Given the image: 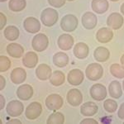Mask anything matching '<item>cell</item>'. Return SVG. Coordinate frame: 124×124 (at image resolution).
Returning a JSON list of instances; mask_svg holds the SVG:
<instances>
[{"label":"cell","mask_w":124,"mask_h":124,"mask_svg":"<svg viewBox=\"0 0 124 124\" xmlns=\"http://www.w3.org/2000/svg\"><path fill=\"white\" fill-rule=\"evenodd\" d=\"M48 44H49L48 37L43 33L37 34L31 41V46H32L33 50L38 52L45 51L48 46Z\"/></svg>","instance_id":"obj_4"},{"label":"cell","mask_w":124,"mask_h":124,"mask_svg":"<svg viewBox=\"0 0 124 124\" xmlns=\"http://www.w3.org/2000/svg\"><path fill=\"white\" fill-rule=\"evenodd\" d=\"M90 96L96 101H102L107 97V89L104 85L101 84H95L90 88Z\"/></svg>","instance_id":"obj_7"},{"label":"cell","mask_w":124,"mask_h":124,"mask_svg":"<svg viewBox=\"0 0 124 124\" xmlns=\"http://www.w3.org/2000/svg\"><path fill=\"white\" fill-rule=\"evenodd\" d=\"M120 10H121V13H123V15L124 16V3L121 5V8H120Z\"/></svg>","instance_id":"obj_42"},{"label":"cell","mask_w":124,"mask_h":124,"mask_svg":"<svg viewBox=\"0 0 124 124\" xmlns=\"http://www.w3.org/2000/svg\"><path fill=\"white\" fill-rule=\"evenodd\" d=\"M81 124H89V123H91V124H97L98 122L96 120L93 119V118H85L84 120H82L80 122Z\"/></svg>","instance_id":"obj_37"},{"label":"cell","mask_w":124,"mask_h":124,"mask_svg":"<svg viewBox=\"0 0 124 124\" xmlns=\"http://www.w3.org/2000/svg\"><path fill=\"white\" fill-rule=\"evenodd\" d=\"M24 105L22 102L17 100L10 101L7 105L6 111L10 117H18L23 113Z\"/></svg>","instance_id":"obj_8"},{"label":"cell","mask_w":124,"mask_h":124,"mask_svg":"<svg viewBox=\"0 0 124 124\" xmlns=\"http://www.w3.org/2000/svg\"><path fill=\"white\" fill-rule=\"evenodd\" d=\"M89 52V49L87 44L84 42H79L75 46L73 50V53L75 56L79 60H83L88 56Z\"/></svg>","instance_id":"obj_19"},{"label":"cell","mask_w":124,"mask_h":124,"mask_svg":"<svg viewBox=\"0 0 124 124\" xmlns=\"http://www.w3.org/2000/svg\"><path fill=\"white\" fill-rule=\"evenodd\" d=\"M108 92L109 95L113 99H119L123 94L121 84L118 81H112L108 86Z\"/></svg>","instance_id":"obj_25"},{"label":"cell","mask_w":124,"mask_h":124,"mask_svg":"<svg viewBox=\"0 0 124 124\" xmlns=\"http://www.w3.org/2000/svg\"><path fill=\"white\" fill-rule=\"evenodd\" d=\"M8 123H18V124H20L22 123H21V121L18 119H11L8 121Z\"/></svg>","instance_id":"obj_40"},{"label":"cell","mask_w":124,"mask_h":124,"mask_svg":"<svg viewBox=\"0 0 124 124\" xmlns=\"http://www.w3.org/2000/svg\"><path fill=\"white\" fill-rule=\"evenodd\" d=\"M58 18H59V14L56 10L54 8H47L41 12V20L43 25H45L46 27H52L57 23Z\"/></svg>","instance_id":"obj_1"},{"label":"cell","mask_w":124,"mask_h":124,"mask_svg":"<svg viewBox=\"0 0 124 124\" xmlns=\"http://www.w3.org/2000/svg\"><path fill=\"white\" fill-rule=\"evenodd\" d=\"M7 1V0H0V2H2V3H3V2H6Z\"/></svg>","instance_id":"obj_43"},{"label":"cell","mask_w":124,"mask_h":124,"mask_svg":"<svg viewBox=\"0 0 124 124\" xmlns=\"http://www.w3.org/2000/svg\"><path fill=\"white\" fill-rule=\"evenodd\" d=\"M92 9L96 13L103 14L108 9L109 4L108 0H93L91 3Z\"/></svg>","instance_id":"obj_23"},{"label":"cell","mask_w":124,"mask_h":124,"mask_svg":"<svg viewBox=\"0 0 124 124\" xmlns=\"http://www.w3.org/2000/svg\"><path fill=\"white\" fill-rule=\"evenodd\" d=\"M97 17L94 13H91V12H86L82 16V25L86 29H93L97 25Z\"/></svg>","instance_id":"obj_13"},{"label":"cell","mask_w":124,"mask_h":124,"mask_svg":"<svg viewBox=\"0 0 124 124\" xmlns=\"http://www.w3.org/2000/svg\"><path fill=\"white\" fill-rule=\"evenodd\" d=\"M42 112V106L38 102H32L27 106L25 115L28 120H35L40 117Z\"/></svg>","instance_id":"obj_6"},{"label":"cell","mask_w":124,"mask_h":124,"mask_svg":"<svg viewBox=\"0 0 124 124\" xmlns=\"http://www.w3.org/2000/svg\"><path fill=\"white\" fill-rule=\"evenodd\" d=\"M123 90H124V80H123Z\"/></svg>","instance_id":"obj_44"},{"label":"cell","mask_w":124,"mask_h":124,"mask_svg":"<svg viewBox=\"0 0 124 124\" xmlns=\"http://www.w3.org/2000/svg\"><path fill=\"white\" fill-rule=\"evenodd\" d=\"M65 122V117L60 112H55L48 117L46 123L48 124H62Z\"/></svg>","instance_id":"obj_30"},{"label":"cell","mask_w":124,"mask_h":124,"mask_svg":"<svg viewBox=\"0 0 124 124\" xmlns=\"http://www.w3.org/2000/svg\"><path fill=\"white\" fill-rule=\"evenodd\" d=\"M123 124H124V123H123Z\"/></svg>","instance_id":"obj_47"},{"label":"cell","mask_w":124,"mask_h":124,"mask_svg":"<svg viewBox=\"0 0 124 124\" xmlns=\"http://www.w3.org/2000/svg\"><path fill=\"white\" fill-rule=\"evenodd\" d=\"M5 106V99L3 95H0V109H3Z\"/></svg>","instance_id":"obj_39"},{"label":"cell","mask_w":124,"mask_h":124,"mask_svg":"<svg viewBox=\"0 0 124 124\" xmlns=\"http://www.w3.org/2000/svg\"><path fill=\"white\" fill-rule=\"evenodd\" d=\"M124 19L120 13H113L107 18V25L113 30L120 29L123 25Z\"/></svg>","instance_id":"obj_9"},{"label":"cell","mask_w":124,"mask_h":124,"mask_svg":"<svg viewBox=\"0 0 124 124\" xmlns=\"http://www.w3.org/2000/svg\"><path fill=\"white\" fill-rule=\"evenodd\" d=\"M67 102L73 107H77L80 105L83 101L82 93L77 89H72L67 93Z\"/></svg>","instance_id":"obj_11"},{"label":"cell","mask_w":124,"mask_h":124,"mask_svg":"<svg viewBox=\"0 0 124 124\" xmlns=\"http://www.w3.org/2000/svg\"><path fill=\"white\" fill-rule=\"evenodd\" d=\"M103 108L108 113H114L117 108V103L113 99H107L103 103Z\"/></svg>","instance_id":"obj_32"},{"label":"cell","mask_w":124,"mask_h":124,"mask_svg":"<svg viewBox=\"0 0 124 124\" xmlns=\"http://www.w3.org/2000/svg\"><path fill=\"white\" fill-rule=\"evenodd\" d=\"M120 61H121V64H122V65L124 67V54L123 55H122V57H121V59H120Z\"/></svg>","instance_id":"obj_41"},{"label":"cell","mask_w":124,"mask_h":124,"mask_svg":"<svg viewBox=\"0 0 124 124\" xmlns=\"http://www.w3.org/2000/svg\"><path fill=\"white\" fill-rule=\"evenodd\" d=\"M78 24H79V20L75 15L67 14L61 18V27L63 31H67V32H71L77 28Z\"/></svg>","instance_id":"obj_3"},{"label":"cell","mask_w":124,"mask_h":124,"mask_svg":"<svg viewBox=\"0 0 124 124\" xmlns=\"http://www.w3.org/2000/svg\"><path fill=\"white\" fill-rule=\"evenodd\" d=\"M64 104V100L61 95L56 93L48 95L46 99V106L48 109L51 111H56L61 108V107Z\"/></svg>","instance_id":"obj_5"},{"label":"cell","mask_w":124,"mask_h":124,"mask_svg":"<svg viewBox=\"0 0 124 124\" xmlns=\"http://www.w3.org/2000/svg\"><path fill=\"white\" fill-rule=\"evenodd\" d=\"M6 85V79H4V77L0 75V90H3L5 87Z\"/></svg>","instance_id":"obj_38"},{"label":"cell","mask_w":124,"mask_h":124,"mask_svg":"<svg viewBox=\"0 0 124 124\" xmlns=\"http://www.w3.org/2000/svg\"><path fill=\"white\" fill-rule=\"evenodd\" d=\"M53 63L55 66L63 68L69 63V56L64 52H57L53 56Z\"/></svg>","instance_id":"obj_26"},{"label":"cell","mask_w":124,"mask_h":124,"mask_svg":"<svg viewBox=\"0 0 124 124\" xmlns=\"http://www.w3.org/2000/svg\"><path fill=\"white\" fill-rule=\"evenodd\" d=\"M52 75L51 68L46 64H41L37 67L36 75L40 80H46L51 78Z\"/></svg>","instance_id":"obj_16"},{"label":"cell","mask_w":124,"mask_h":124,"mask_svg":"<svg viewBox=\"0 0 124 124\" xmlns=\"http://www.w3.org/2000/svg\"><path fill=\"white\" fill-rule=\"evenodd\" d=\"M111 1H113V2H117V1H118V0H111Z\"/></svg>","instance_id":"obj_45"},{"label":"cell","mask_w":124,"mask_h":124,"mask_svg":"<svg viewBox=\"0 0 124 124\" xmlns=\"http://www.w3.org/2000/svg\"><path fill=\"white\" fill-rule=\"evenodd\" d=\"M110 72L112 75L118 79L124 78V67L123 65H120L118 64H113L110 66Z\"/></svg>","instance_id":"obj_31"},{"label":"cell","mask_w":124,"mask_h":124,"mask_svg":"<svg viewBox=\"0 0 124 124\" xmlns=\"http://www.w3.org/2000/svg\"><path fill=\"white\" fill-rule=\"evenodd\" d=\"M37 63H38V55L33 51L27 52L23 58V65L29 69H32V68L36 67Z\"/></svg>","instance_id":"obj_21"},{"label":"cell","mask_w":124,"mask_h":124,"mask_svg":"<svg viewBox=\"0 0 124 124\" xmlns=\"http://www.w3.org/2000/svg\"><path fill=\"white\" fill-rule=\"evenodd\" d=\"M68 1H74V0H68Z\"/></svg>","instance_id":"obj_46"},{"label":"cell","mask_w":124,"mask_h":124,"mask_svg":"<svg viewBox=\"0 0 124 124\" xmlns=\"http://www.w3.org/2000/svg\"><path fill=\"white\" fill-rule=\"evenodd\" d=\"M11 67V61L8 59V57L5 55L0 56V72H5L8 70V69Z\"/></svg>","instance_id":"obj_33"},{"label":"cell","mask_w":124,"mask_h":124,"mask_svg":"<svg viewBox=\"0 0 124 124\" xmlns=\"http://www.w3.org/2000/svg\"><path fill=\"white\" fill-rule=\"evenodd\" d=\"M65 74L60 70H55V72H53L51 78H50V82L54 86H61L65 83Z\"/></svg>","instance_id":"obj_27"},{"label":"cell","mask_w":124,"mask_h":124,"mask_svg":"<svg viewBox=\"0 0 124 124\" xmlns=\"http://www.w3.org/2000/svg\"><path fill=\"white\" fill-rule=\"evenodd\" d=\"M47 1L51 6L58 8H61L62 6L65 5L66 0H47Z\"/></svg>","instance_id":"obj_34"},{"label":"cell","mask_w":124,"mask_h":124,"mask_svg":"<svg viewBox=\"0 0 124 124\" xmlns=\"http://www.w3.org/2000/svg\"><path fill=\"white\" fill-rule=\"evenodd\" d=\"M4 37L8 41H15L19 37V30L15 26H8L4 30Z\"/></svg>","instance_id":"obj_28"},{"label":"cell","mask_w":124,"mask_h":124,"mask_svg":"<svg viewBox=\"0 0 124 124\" xmlns=\"http://www.w3.org/2000/svg\"><path fill=\"white\" fill-rule=\"evenodd\" d=\"M7 53L11 57L20 58L23 56L24 53V49L20 44L11 43L7 46Z\"/></svg>","instance_id":"obj_22"},{"label":"cell","mask_w":124,"mask_h":124,"mask_svg":"<svg viewBox=\"0 0 124 124\" xmlns=\"http://www.w3.org/2000/svg\"><path fill=\"white\" fill-rule=\"evenodd\" d=\"M117 116L120 119H124V103L120 106L118 112H117Z\"/></svg>","instance_id":"obj_36"},{"label":"cell","mask_w":124,"mask_h":124,"mask_svg":"<svg viewBox=\"0 0 124 124\" xmlns=\"http://www.w3.org/2000/svg\"><path fill=\"white\" fill-rule=\"evenodd\" d=\"M6 23H7L6 16L3 13H0V29H3V27L6 25Z\"/></svg>","instance_id":"obj_35"},{"label":"cell","mask_w":124,"mask_h":124,"mask_svg":"<svg viewBox=\"0 0 124 124\" xmlns=\"http://www.w3.org/2000/svg\"><path fill=\"white\" fill-rule=\"evenodd\" d=\"M23 27L25 31L29 33H37L41 29V23L36 17H28L23 22Z\"/></svg>","instance_id":"obj_10"},{"label":"cell","mask_w":124,"mask_h":124,"mask_svg":"<svg viewBox=\"0 0 124 124\" xmlns=\"http://www.w3.org/2000/svg\"><path fill=\"white\" fill-rule=\"evenodd\" d=\"M57 44L60 49L63 51H69L74 45V38L69 34H62L58 37Z\"/></svg>","instance_id":"obj_14"},{"label":"cell","mask_w":124,"mask_h":124,"mask_svg":"<svg viewBox=\"0 0 124 124\" xmlns=\"http://www.w3.org/2000/svg\"><path fill=\"white\" fill-rule=\"evenodd\" d=\"M26 78H27L26 70L21 67H17L13 69V70L11 73V75H10L11 81L13 84H16V85H19V84L23 83L26 80Z\"/></svg>","instance_id":"obj_17"},{"label":"cell","mask_w":124,"mask_h":124,"mask_svg":"<svg viewBox=\"0 0 124 124\" xmlns=\"http://www.w3.org/2000/svg\"><path fill=\"white\" fill-rule=\"evenodd\" d=\"M84 79H85V75H84L83 71H81L79 69L71 70L69 72L67 76L68 82L71 85H75V86L81 85L82 82L84 81Z\"/></svg>","instance_id":"obj_12"},{"label":"cell","mask_w":124,"mask_h":124,"mask_svg":"<svg viewBox=\"0 0 124 124\" xmlns=\"http://www.w3.org/2000/svg\"><path fill=\"white\" fill-rule=\"evenodd\" d=\"M33 95V89L30 85L25 84L19 86L17 90V96L21 100L27 101L31 99Z\"/></svg>","instance_id":"obj_15"},{"label":"cell","mask_w":124,"mask_h":124,"mask_svg":"<svg viewBox=\"0 0 124 124\" xmlns=\"http://www.w3.org/2000/svg\"><path fill=\"white\" fill-rule=\"evenodd\" d=\"M93 57L99 62H105L109 59L110 52L106 47L99 46L94 50Z\"/></svg>","instance_id":"obj_24"},{"label":"cell","mask_w":124,"mask_h":124,"mask_svg":"<svg viewBox=\"0 0 124 124\" xmlns=\"http://www.w3.org/2000/svg\"><path fill=\"white\" fill-rule=\"evenodd\" d=\"M86 77L91 81L99 80L103 77V69L101 65L96 63H92L89 65L86 68L85 70Z\"/></svg>","instance_id":"obj_2"},{"label":"cell","mask_w":124,"mask_h":124,"mask_svg":"<svg viewBox=\"0 0 124 124\" xmlns=\"http://www.w3.org/2000/svg\"><path fill=\"white\" fill-rule=\"evenodd\" d=\"M113 32L110 28L103 27L100 28L96 33V39L100 43H108L113 39Z\"/></svg>","instance_id":"obj_18"},{"label":"cell","mask_w":124,"mask_h":124,"mask_svg":"<svg viewBox=\"0 0 124 124\" xmlns=\"http://www.w3.org/2000/svg\"><path fill=\"white\" fill-rule=\"evenodd\" d=\"M27 2L26 0H10L8 8L13 12H21L26 8Z\"/></svg>","instance_id":"obj_29"},{"label":"cell","mask_w":124,"mask_h":124,"mask_svg":"<svg viewBox=\"0 0 124 124\" xmlns=\"http://www.w3.org/2000/svg\"><path fill=\"white\" fill-rule=\"evenodd\" d=\"M99 107L93 102H87L80 107V113L85 117H91L98 113Z\"/></svg>","instance_id":"obj_20"}]
</instances>
